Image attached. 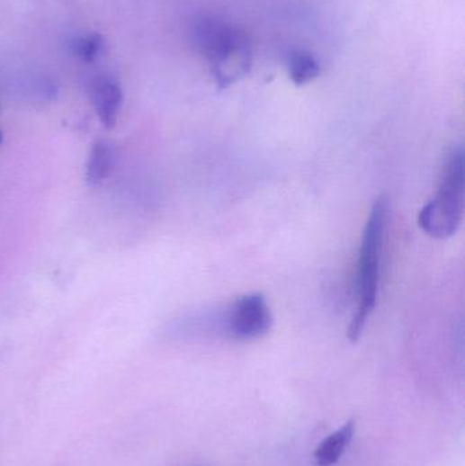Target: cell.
<instances>
[{"label":"cell","instance_id":"cell-9","mask_svg":"<svg viewBox=\"0 0 465 466\" xmlns=\"http://www.w3.org/2000/svg\"><path fill=\"white\" fill-rule=\"evenodd\" d=\"M2 141H4V135L0 132V144H2Z\"/></svg>","mask_w":465,"mask_h":466},{"label":"cell","instance_id":"cell-5","mask_svg":"<svg viewBox=\"0 0 465 466\" xmlns=\"http://www.w3.org/2000/svg\"><path fill=\"white\" fill-rule=\"evenodd\" d=\"M353 434H355V422L350 420L335 433L326 436L314 452L317 465L332 466L337 463L350 446Z\"/></svg>","mask_w":465,"mask_h":466},{"label":"cell","instance_id":"cell-7","mask_svg":"<svg viewBox=\"0 0 465 466\" xmlns=\"http://www.w3.org/2000/svg\"><path fill=\"white\" fill-rule=\"evenodd\" d=\"M288 73L293 84L303 86L310 84L321 74V66L309 52L296 51L291 54L288 60Z\"/></svg>","mask_w":465,"mask_h":466},{"label":"cell","instance_id":"cell-1","mask_svg":"<svg viewBox=\"0 0 465 466\" xmlns=\"http://www.w3.org/2000/svg\"><path fill=\"white\" fill-rule=\"evenodd\" d=\"M387 214V200L384 197H378L370 211L369 219L362 233L358 264L359 303L348 327V338L353 343H356L361 338L364 326L369 322L377 306L380 255L384 247Z\"/></svg>","mask_w":465,"mask_h":466},{"label":"cell","instance_id":"cell-8","mask_svg":"<svg viewBox=\"0 0 465 466\" xmlns=\"http://www.w3.org/2000/svg\"><path fill=\"white\" fill-rule=\"evenodd\" d=\"M103 49H104V39L97 33L79 37L73 45L74 54L85 62H94L100 57Z\"/></svg>","mask_w":465,"mask_h":466},{"label":"cell","instance_id":"cell-6","mask_svg":"<svg viewBox=\"0 0 465 466\" xmlns=\"http://www.w3.org/2000/svg\"><path fill=\"white\" fill-rule=\"evenodd\" d=\"M113 152L110 144L105 141H96L89 153L86 163V180L89 184L97 185L107 179L112 169Z\"/></svg>","mask_w":465,"mask_h":466},{"label":"cell","instance_id":"cell-2","mask_svg":"<svg viewBox=\"0 0 465 466\" xmlns=\"http://www.w3.org/2000/svg\"><path fill=\"white\" fill-rule=\"evenodd\" d=\"M465 211V153L462 147L446 157L437 194L417 214L423 232L434 239H449L461 227Z\"/></svg>","mask_w":465,"mask_h":466},{"label":"cell","instance_id":"cell-4","mask_svg":"<svg viewBox=\"0 0 465 466\" xmlns=\"http://www.w3.org/2000/svg\"><path fill=\"white\" fill-rule=\"evenodd\" d=\"M92 102L102 123L112 129L121 112L123 93L115 79L99 76L92 84Z\"/></svg>","mask_w":465,"mask_h":466},{"label":"cell","instance_id":"cell-3","mask_svg":"<svg viewBox=\"0 0 465 466\" xmlns=\"http://www.w3.org/2000/svg\"><path fill=\"white\" fill-rule=\"evenodd\" d=\"M223 323L229 337L237 341H251L268 335L273 318L265 296L248 293L228 307Z\"/></svg>","mask_w":465,"mask_h":466}]
</instances>
